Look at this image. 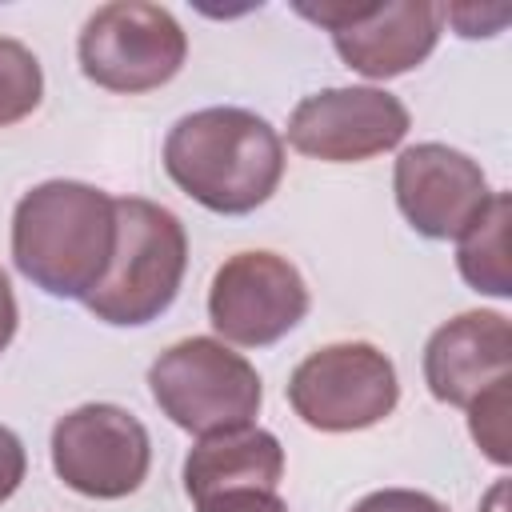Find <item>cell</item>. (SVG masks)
Instances as JSON below:
<instances>
[{
    "label": "cell",
    "instance_id": "1",
    "mask_svg": "<svg viewBox=\"0 0 512 512\" xmlns=\"http://www.w3.org/2000/svg\"><path fill=\"white\" fill-rule=\"evenodd\" d=\"M164 172L208 212L244 216L276 192L284 176V144L264 116L216 104L172 124L164 140Z\"/></svg>",
    "mask_w": 512,
    "mask_h": 512
},
{
    "label": "cell",
    "instance_id": "2",
    "mask_svg": "<svg viewBox=\"0 0 512 512\" xmlns=\"http://www.w3.org/2000/svg\"><path fill=\"white\" fill-rule=\"evenodd\" d=\"M116 248V200L84 180H44L12 212V260L60 300H88Z\"/></svg>",
    "mask_w": 512,
    "mask_h": 512
},
{
    "label": "cell",
    "instance_id": "3",
    "mask_svg": "<svg viewBox=\"0 0 512 512\" xmlns=\"http://www.w3.org/2000/svg\"><path fill=\"white\" fill-rule=\"evenodd\" d=\"M188 268V236L176 212L144 196L116 200V248L104 280L88 292V312L116 328L160 320Z\"/></svg>",
    "mask_w": 512,
    "mask_h": 512
},
{
    "label": "cell",
    "instance_id": "4",
    "mask_svg": "<svg viewBox=\"0 0 512 512\" xmlns=\"http://www.w3.org/2000/svg\"><path fill=\"white\" fill-rule=\"evenodd\" d=\"M148 388L156 408L200 440L248 428L264 400L256 368L212 336H188L164 348L148 368Z\"/></svg>",
    "mask_w": 512,
    "mask_h": 512
},
{
    "label": "cell",
    "instance_id": "5",
    "mask_svg": "<svg viewBox=\"0 0 512 512\" xmlns=\"http://www.w3.org/2000/svg\"><path fill=\"white\" fill-rule=\"evenodd\" d=\"M80 68L108 92H152L168 84L188 56V36L176 16L144 0H112L80 28Z\"/></svg>",
    "mask_w": 512,
    "mask_h": 512
},
{
    "label": "cell",
    "instance_id": "6",
    "mask_svg": "<svg viewBox=\"0 0 512 512\" xmlns=\"http://www.w3.org/2000/svg\"><path fill=\"white\" fill-rule=\"evenodd\" d=\"M400 380L392 360L368 340L324 344L288 380L292 412L316 432H360L392 416Z\"/></svg>",
    "mask_w": 512,
    "mask_h": 512
},
{
    "label": "cell",
    "instance_id": "7",
    "mask_svg": "<svg viewBox=\"0 0 512 512\" xmlns=\"http://www.w3.org/2000/svg\"><path fill=\"white\" fill-rule=\"evenodd\" d=\"M296 12L328 28L340 60L368 80H392L420 68L432 56L444 28V4L432 0H372V4L300 0Z\"/></svg>",
    "mask_w": 512,
    "mask_h": 512
},
{
    "label": "cell",
    "instance_id": "8",
    "mask_svg": "<svg viewBox=\"0 0 512 512\" xmlns=\"http://www.w3.org/2000/svg\"><path fill=\"white\" fill-rule=\"evenodd\" d=\"M148 464V428L120 404H80L52 428V468L80 496L120 500L144 484Z\"/></svg>",
    "mask_w": 512,
    "mask_h": 512
},
{
    "label": "cell",
    "instance_id": "9",
    "mask_svg": "<svg viewBox=\"0 0 512 512\" xmlns=\"http://www.w3.org/2000/svg\"><path fill=\"white\" fill-rule=\"evenodd\" d=\"M308 312V284L300 268L276 252L228 256L208 288L212 328L240 348H268L288 336Z\"/></svg>",
    "mask_w": 512,
    "mask_h": 512
},
{
    "label": "cell",
    "instance_id": "10",
    "mask_svg": "<svg viewBox=\"0 0 512 512\" xmlns=\"http://www.w3.org/2000/svg\"><path fill=\"white\" fill-rule=\"evenodd\" d=\"M408 124V108L384 88H324L292 108L288 144L312 160L356 164L396 148Z\"/></svg>",
    "mask_w": 512,
    "mask_h": 512
},
{
    "label": "cell",
    "instance_id": "11",
    "mask_svg": "<svg viewBox=\"0 0 512 512\" xmlns=\"http://www.w3.org/2000/svg\"><path fill=\"white\" fill-rule=\"evenodd\" d=\"M392 188L404 220L428 240H456L492 200L484 168L448 144H412L396 156Z\"/></svg>",
    "mask_w": 512,
    "mask_h": 512
},
{
    "label": "cell",
    "instance_id": "12",
    "mask_svg": "<svg viewBox=\"0 0 512 512\" xmlns=\"http://www.w3.org/2000/svg\"><path fill=\"white\" fill-rule=\"evenodd\" d=\"M512 380V324L500 312H460L424 344V384L440 404L468 408L492 384Z\"/></svg>",
    "mask_w": 512,
    "mask_h": 512
},
{
    "label": "cell",
    "instance_id": "13",
    "mask_svg": "<svg viewBox=\"0 0 512 512\" xmlns=\"http://www.w3.org/2000/svg\"><path fill=\"white\" fill-rule=\"evenodd\" d=\"M280 476H284V448L272 432L256 424L204 436L184 460V492L192 500L228 488H276Z\"/></svg>",
    "mask_w": 512,
    "mask_h": 512
},
{
    "label": "cell",
    "instance_id": "14",
    "mask_svg": "<svg viewBox=\"0 0 512 512\" xmlns=\"http://www.w3.org/2000/svg\"><path fill=\"white\" fill-rule=\"evenodd\" d=\"M508 220H512V200L508 192H492L488 208L456 236V264L460 276L484 292V296H512V272H508Z\"/></svg>",
    "mask_w": 512,
    "mask_h": 512
},
{
    "label": "cell",
    "instance_id": "15",
    "mask_svg": "<svg viewBox=\"0 0 512 512\" xmlns=\"http://www.w3.org/2000/svg\"><path fill=\"white\" fill-rule=\"evenodd\" d=\"M44 96V72L40 60L20 44L0 36V128L32 116Z\"/></svg>",
    "mask_w": 512,
    "mask_h": 512
},
{
    "label": "cell",
    "instance_id": "16",
    "mask_svg": "<svg viewBox=\"0 0 512 512\" xmlns=\"http://www.w3.org/2000/svg\"><path fill=\"white\" fill-rule=\"evenodd\" d=\"M508 408H512V380L492 384L488 392H480V396L468 404L472 440H476L480 452H484L492 464H500V468L512 460V452H508Z\"/></svg>",
    "mask_w": 512,
    "mask_h": 512
},
{
    "label": "cell",
    "instance_id": "17",
    "mask_svg": "<svg viewBox=\"0 0 512 512\" xmlns=\"http://www.w3.org/2000/svg\"><path fill=\"white\" fill-rule=\"evenodd\" d=\"M196 512H288L276 488H228L196 500Z\"/></svg>",
    "mask_w": 512,
    "mask_h": 512
},
{
    "label": "cell",
    "instance_id": "18",
    "mask_svg": "<svg viewBox=\"0 0 512 512\" xmlns=\"http://www.w3.org/2000/svg\"><path fill=\"white\" fill-rule=\"evenodd\" d=\"M352 512H448V504L416 488H380V492H368Z\"/></svg>",
    "mask_w": 512,
    "mask_h": 512
},
{
    "label": "cell",
    "instance_id": "19",
    "mask_svg": "<svg viewBox=\"0 0 512 512\" xmlns=\"http://www.w3.org/2000/svg\"><path fill=\"white\" fill-rule=\"evenodd\" d=\"M512 12L504 8V4H496V8H476V4H456V8H444V20H452L456 24V32L460 36H496L500 28H504V20H508Z\"/></svg>",
    "mask_w": 512,
    "mask_h": 512
},
{
    "label": "cell",
    "instance_id": "20",
    "mask_svg": "<svg viewBox=\"0 0 512 512\" xmlns=\"http://www.w3.org/2000/svg\"><path fill=\"white\" fill-rule=\"evenodd\" d=\"M24 472H28L24 444H20V436H16L12 428H4V424H0V504L20 488Z\"/></svg>",
    "mask_w": 512,
    "mask_h": 512
},
{
    "label": "cell",
    "instance_id": "21",
    "mask_svg": "<svg viewBox=\"0 0 512 512\" xmlns=\"http://www.w3.org/2000/svg\"><path fill=\"white\" fill-rule=\"evenodd\" d=\"M16 324H20L16 292H12V284H8V276H4V268H0V352L12 344V336H16Z\"/></svg>",
    "mask_w": 512,
    "mask_h": 512
}]
</instances>
